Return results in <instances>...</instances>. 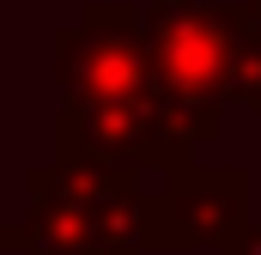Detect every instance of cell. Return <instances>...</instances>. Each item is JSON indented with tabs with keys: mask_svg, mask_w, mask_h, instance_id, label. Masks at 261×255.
<instances>
[{
	"mask_svg": "<svg viewBox=\"0 0 261 255\" xmlns=\"http://www.w3.org/2000/svg\"><path fill=\"white\" fill-rule=\"evenodd\" d=\"M231 37H237V6L231 0H146L152 97L195 152L225 134Z\"/></svg>",
	"mask_w": 261,
	"mask_h": 255,
	"instance_id": "cell-1",
	"label": "cell"
},
{
	"mask_svg": "<svg viewBox=\"0 0 261 255\" xmlns=\"http://www.w3.org/2000/svg\"><path fill=\"white\" fill-rule=\"evenodd\" d=\"M49 79H55L61 104L146 97L152 91L146 6H134V0H85L79 18L49 37Z\"/></svg>",
	"mask_w": 261,
	"mask_h": 255,
	"instance_id": "cell-2",
	"label": "cell"
},
{
	"mask_svg": "<svg viewBox=\"0 0 261 255\" xmlns=\"http://www.w3.org/2000/svg\"><path fill=\"white\" fill-rule=\"evenodd\" d=\"M55 152H79V158H103L122 164L134 176H146L152 189L195 164V146L170 128L158 110V97H85V104H61L55 110Z\"/></svg>",
	"mask_w": 261,
	"mask_h": 255,
	"instance_id": "cell-3",
	"label": "cell"
},
{
	"mask_svg": "<svg viewBox=\"0 0 261 255\" xmlns=\"http://www.w3.org/2000/svg\"><path fill=\"white\" fill-rule=\"evenodd\" d=\"M249 225V170L243 164H182L152 189L146 249H225Z\"/></svg>",
	"mask_w": 261,
	"mask_h": 255,
	"instance_id": "cell-4",
	"label": "cell"
},
{
	"mask_svg": "<svg viewBox=\"0 0 261 255\" xmlns=\"http://www.w3.org/2000/svg\"><path fill=\"white\" fill-rule=\"evenodd\" d=\"M0 243L12 255H116L103 243L97 219L85 207H73L67 194H55L43 164L24 170V213L0 231Z\"/></svg>",
	"mask_w": 261,
	"mask_h": 255,
	"instance_id": "cell-5",
	"label": "cell"
},
{
	"mask_svg": "<svg viewBox=\"0 0 261 255\" xmlns=\"http://www.w3.org/2000/svg\"><path fill=\"white\" fill-rule=\"evenodd\" d=\"M237 6V0H231ZM225 104L261 116V18L237 6V37H231V73H225Z\"/></svg>",
	"mask_w": 261,
	"mask_h": 255,
	"instance_id": "cell-6",
	"label": "cell"
},
{
	"mask_svg": "<svg viewBox=\"0 0 261 255\" xmlns=\"http://www.w3.org/2000/svg\"><path fill=\"white\" fill-rule=\"evenodd\" d=\"M219 255H261V219H249V225H243V231H237Z\"/></svg>",
	"mask_w": 261,
	"mask_h": 255,
	"instance_id": "cell-7",
	"label": "cell"
},
{
	"mask_svg": "<svg viewBox=\"0 0 261 255\" xmlns=\"http://www.w3.org/2000/svg\"><path fill=\"white\" fill-rule=\"evenodd\" d=\"M237 6H243V12H255V18H261V0H237Z\"/></svg>",
	"mask_w": 261,
	"mask_h": 255,
	"instance_id": "cell-8",
	"label": "cell"
}]
</instances>
